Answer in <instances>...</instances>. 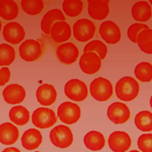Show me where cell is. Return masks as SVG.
<instances>
[{"instance_id":"obj_1","label":"cell","mask_w":152,"mask_h":152,"mask_svg":"<svg viewBox=\"0 0 152 152\" xmlns=\"http://www.w3.org/2000/svg\"><path fill=\"white\" fill-rule=\"evenodd\" d=\"M139 89V84L134 78L125 76L118 81L115 90L116 95L119 100L129 102L137 97Z\"/></svg>"},{"instance_id":"obj_2","label":"cell","mask_w":152,"mask_h":152,"mask_svg":"<svg viewBox=\"0 0 152 152\" xmlns=\"http://www.w3.org/2000/svg\"><path fill=\"white\" fill-rule=\"evenodd\" d=\"M90 92L95 100L99 102L107 101L112 96L113 86L109 80L98 77L90 83Z\"/></svg>"},{"instance_id":"obj_3","label":"cell","mask_w":152,"mask_h":152,"mask_svg":"<svg viewBox=\"0 0 152 152\" xmlns=\"http://www.w3.org/2000/svg\"><path fill=\"white\" fill-rule=\"evenodd\" d=\"M51 142L56 147L65 148L71 145L73 135L70 128L64 125H59L51 129L49 134Z\"/></svg>"},{"instance_id":"obj_4","label":"cell","mask_w":152,"mask_h":152,"mask_svg":"<svg viewBox=\"0 0 152 152\" xmlns=\"http://www.w3.org/2000/svg\"><path fill=\"white\" fill-rule=\"evenodd\" d=\"M73 34L80 42H86L92 39L96 32L94 24L87 18L78 20L73 25Z\"/></svg>"},{"instance_id":"obj_5","label":"cell","mask_w":152,"mask_h":152,"mask_svg":"<svg viewBox=\"0 0 152 152\" xmlns=\"http://www.w3.org/2000/svg\"><path fill=\"white\" fill-rule=\"evenodd\" d=\"M33 125L40 129H46L52 126L57 121L54 111L46 107H39L34 110L31 115Z\"/></svg>"},{"instance_id":"obj_6","label":"cell","mask_w":152,"mask_h":152,"mask_svg":"<svg viewBox=\"0 0 152 152\" xmlns=\"http://www.w3.org/2000/svg\"><path fill=\"white\" fill-rule=\"evenodd\" d=\"M58 117L64 124L71 125L76 123L81 116L80 106L70 102L62 103L57 110Z\"/></svg>"},{"instance_id":"obj_7","label":"cell","mask_w":152,"mask_h":152,"mask_svg":"<svg viewBox=\"0 0 152 152\" xmlns=\"http://www.w3.org/2000/svg\"><path fill=\"white\" fill-rule=\"evenodd\" d=\"M66 96L75 102H81L88 96V89L86 84L78 79H71L67 81L64 87Z\"/></svg>"},{"instance_id":"obj_8","label":"cell","mask_w":152,"mask_h":152,"mask_svg":"<svg viewBox=\"0 0 152 152\" xmlns=\"http://www.w3.org/2000/svg\"><path fill=\"white\" fill-rule=\"evenodd\" d=\"M42 49L39 42L34 39L24 41L19 47V54L21 59L26 62H33L42 55Z\"/></svg>"},{"instance_id":"obj_9","label":"cell","mask_w":152,"mask_h":152,"mask_svg":"<svg viewBox=\"0 0 152 152\" xmlns=\"http://www.w3.org/2000/svg\"><path fill=\"white\" fill-rule=\"evenodd\" d=\"M130 110L125 103L116 102L109 105L107 110L109 119L115 124H122L130 118Z\"/></svg>"},{"instance_id":"obj_10","label":"cell","mask_w":152,"mask_h":152,"mask_svg":"<svg viewBox=\"0 0 152 152\" xmlns=\"http://www.w3.org/2000/svg\"><path fill=\"white\" fill-rule=\"evenodd\" d=\"M108 145L113 152H125L131 147V139L126 132L116 131L109 135Z\"/></svg>"},{"instance_id":"obj_11","label":"cell","mask_w":152,"mask_h":152,"mask_svg":"<svg viewBox=\"0 0 152 152\" xmlns=\"http://www.w3.org/2000/svg\"><path fill=\"white\" fill-rule=\"evenodd\" d=\"M99 32L102 39L108 44H116L119 42L121 37L119 27L115 23L109 20L101 23Z\"/></svg>"},{"instance_id":"obj_12","label":"cell","mask_w":152,"mask_h":152,"mask_svg":"<svg viewBox=\"0 0 152 152\" xmlns=\"http://www.w3.org/2000/svg\"><path fill=\"white\" fill-rule=\"evenodd\" d=\"M56 55L62 64L71 65L77 61L79 55V50L74 43H64L58 46Z\"/></svg>"},{"instance_id":"obj_13","label":"cell","mask_w":152,"mask_h":152,"mask_svg":"<svg viewBox=\"0 0 152 152\" xmlns=\"http://www.w3.org/2000/svg\"><path fill=\"white\" fill-rule=\"evenodd\" d=\"M79 66L84 73L94 74L99 71L101 67V59L94 52H85L80 57Z\"/></svg>"},{"instance_id":"obj_14","label":"cell","mask_w":152,"mask_h":152,"mask_svg":"<svg viewBox=\"0 0 152 152\" xmlns=\"http://www.w3.org/2000/svg\"><path fill=\"white\" fill-rule=\"evenodd\" d=\"M25 31L20 24L10 22L3 28L2 35L5 41L12 45L20 43L25 37Z\"/></svg>"},{"instance_id":"obj_15","label":"cell","mask_w":152,"mask_h":152,"mask_svg":"<svg viewBox=\"0 0 152 152\" xmlns=\"http://www.w3.org/2000/svg\"><path fill=\"white\" fill-rule=\"evenodd\" d=\"M26 93L23 86L17 84L7 86L3 90L2 96L5 102L10 104L21 103L25 99Z\"/></svg>"},{"instance_id":"obj_16","label":"cell","mask_w":152,"mask_h":152,"mask_svg":"<svg viewBox=\"0 0 152 152\" xmlns=\"http://www.w3.org/2000/svg\"><path fill=\"white\" fill-rule=\"evenodd\" d=\"M88 13L91 18L96 20H102L106 18L109 12V1L88 0Z\"/></svg>"},{"instance_id":"obj_17","label":"cell","mask_w":152,"mask_h":152,"mask_svg":"<svg viewBox=\"0 0 152 152\" xmlns=\"http://www.w3.org/2000/svg\"><path fill=\"white\" fill-rule=\"evenodd\" d=\"M50 35L52 39L56 43H63L71 37V27L65 21H56L51 27Z\"/></svg>"},{"instance_id":"obj_18","label":"cell","mask_w":152,"mask_h":152,"mask_svg":"<svg viewBox=\"0 0 152 152\" xmlns=\"http://www.w3.org/2000/svg\"><path fill=\"white\" fill-rule=\"evenodd\" d=\"M36 96L38 102L43 106H50L56 99L57 93L55 87L49 84L40 85L36 90Z\"/></svg>"},{"instance_id":"obj_19","label":"cell","mask_w":152,"mask_h":152,"mask_svg":"<svg viewBox=\"0 0 152 152\" xmlns=\"http://www.w3.org/2000/svg\"><path fill=\"white\" fill-rule=\"evenodd\" d=\"M21 142L22 146L27 150L36 149L42 142V134L35 128H30L22 135Z\"/></svg>"},{"instance_id":"obj_20","label":"cell","mask_w":152,"mask_h":152,"mask_svg":"<svg viewBox=\"0 0 152 152\" xmlns=\"http://www.w3.org/2000/svg\"><path fill=\"white\" fill-rule=\"evenodd\" d=\"M19 137V131L17 126L10 122L0 125V142L4 145L14 144Z\"/></svg>"},{"instance_id":"obj_21","label":"cell","mask_w":152,"mask_h":152,"mask_svg":"<svg viewBox=\"0 0 152 152\" xmlns=\"http://www.w3.org/2000/svg\"><path fill=\"white\" fill-rule=\"evenodd\" d=\"M131 14L135 21L140 22L147 21L152 15L151 7L147 1H138L132 7Z\"/></svg>"},{"instance_id":"obj_22","label":"cell","mask_w":152,"mask_h":152,"mask_svg":"<svg viewBox=\"0 0 152 152\" xmlns=\"http://www.w3.org/2000/svg\"><path fill=\"white\" fill-rule=\"evenodd\" d=\"M65 17L59 9H52L48 11L43 17L40 27L42 30L46 34H50V30L53 23L56 21H65Z\"/></svg>"},{"instance_id":"obj_23","label":"cell","mask_w":152,"mask_h":152,"mask_svg":"<svg viewBox=\"0 0 152 152\" xmlns=\"http://www.w3.org/2000/svg\"><path fill=\"white\" fill-rule=\"evenodd\" d=\"M85 146L92 151H99L105 145V139L103 135L96 131H91L87 132L84 137Z\"/></svg>"},{"instance_id":"obj_24","label":"cell","mask_w":152,"mask_h":152,"mask_svg":"<svg viewBox=\"0 0 152 152\" xmlns=\"http://www.w3.org/2000/svg\"><path fill=\"white\" fill-rule=\"evenodd\" d=\"M10 120L17 125H26L30 119V113L27 109L23 106L12 107L9 112Z\"/></svg>"},{"instance_id":"obj_25","label":"cell","mask_w":152,"mask_h":152,"mask_svg":"<svg viewBox=\"0 0 152 152\" xmlns=\"http://www.w3.org/2000/svg\"><path fill=\"white\" fill-rule=\"evenodd\" d=\"M18 14V7L13 0H0V16L4 20L15 19Z\"/></svg>"},{"instance_id":"obj_26","label":"cell","mask_w":152,"mask_h":152,"mask_svg":"<svg viewBox=\"0 0 152 152\" xmlns=\"http://www.w3.org/2000/svg\"><path fill=\"white\" fill-rule=\"evenodd\" d=\"M134 123L137 128L141 131H152V113L148 110L140 111L135 115Z\"/></svg>"},{"instance_id":"obj_27","label":"cell","mask_w":152,"mask_h":152,"mask_svg":"<svg viewBox=\"0 0 152 152\" xmlns=\"http://www.w3.org/2000/svg\"><path fill=\"white\" fill-rule=\"evenodd\" d=\"M137 43L142 52L147 54H152V29L141 31L138 35Z\"/></svg>"},{"instance_id":"obj_28","label":"cell","mask_w":152,"mask_h":152,"mask_svg":"<svg viewBox=\"0 0 152 152\" xmlns=\"http://www.w3.org/2000/svg\"><path fill=\"white\" fill-rule=\"evenodd\" d=\"M134 74L139 81L150 82L152 80V65L147 62L139 63L135 68Z\"/></svg>"},{"instance_id":"obj_29","label":"cell","mask_w":152,"mask_h":152,"mask_svg":"<svg viewBox=\"0 0 152 152\" xmlns=\"http://www.w3.org/2000/svg\"><path fill=\"white\" fill-rule=\"evenodd\" d=\"M83 3L81 0H65L62 2V9L65 14L70 17H75L81 12Z\"/></svg>"},{"instance_id":"obj_30","label":"cell","mask_w":152,"mask_h":152,"mask_svg":"<svg viewBox=\"0 0 152 152\" xmlns=\"http://www.w3.org/2000/svg\"><path fill=\"white\" fill-rule=\"evenodd\" d=\"M15 52L11 46L6 44H0V66H8L14 61Z\"/></svg>"},{"instance_id":"obj_31","label":"cell","mask_w":152,"mask_h":152,"mask_svg":"<svg viewBox=\"0 0 152 152\" xmlns=\"http://www.w3.org/2000/svg\"><path fill=\"white\" fill-rule=\"evenodd\" d=\"M21 7L26 14L34 15L42 11L44 8V3L42 0H22Z\"/></svg>"},{"instance_id":"obj_32","label":"cell","mask_w":152,"mask_h":152,"mask_svg":"<svg viewBox=\"0 0 152 152\" xmlns=\"http://www.w3.org/2000/svg\"><path fill=\"white\" fill-rule=\"evenodd\" d=\"M84 53L92 52L97 53L100 59H104L107 52L106 45L99 40H94L88 43L84 48Z\"/></svg>"},{"instance_id":"obj_33","label":"cell","mask_w":152,"mask_h":152,"mask_svg":"<svg viewBox=\"0 0 152 152\" xmlns=\"http://www.w3.org/2000/svg\"><path fill=\"white\" fill-rule=\"evenodd\" d=\"M147 25L142 23H134L131 25L127 30V36L133 43H137V37L138 34L142 30L148 29Z\"/></svg>"},{"instance_id":"obj_34","label":"cell","mask_w":152,"mask_h":152,"mask_svg":"<svg viewBox=\"0 0 152 152\" xmlns=\"http://www.w3.org/2000/svg\"><path fill=\"white\" fill-rule=\"evenodd\" d=\"M138 148L142 152H152V134H143L137 140Z\"/></svg>"},{"instance_id":"obj_35","label":"cell","mask_w":152,"mask_h":152,"mask_svg":"<svg viewBox=\"0 0 152 152\" xmlns=\"http://www.w3.org/2000/svg\"><path fill=\"white\" fill-rule=\"evenodd\" d=\"M10 78V71L8 67H2L0 69V86L6 84Z\"/></svg>"},{"instance_id":"obj_36","label":"cell","mask_w":152,"mask_h":152,"mask_svg":"<svg viewBox=\"0 0 152 152\" xmlns=\"http://www.w3.org/2000/svg\"><path fill=\"white\" fill-rule=\"evenodd\" d=\"M2 152H21L19 149L17 148L16 147H10L5 148Z\"/></svg>"},{"instance_id":"obj_37","label":"cell","mask_w":152,"mask_h":152,"mask_svg":"<svg viewBox=\"0 0 152 152\" xmlns=\"http://www.w3.org/2000/svg\"><path fill=\"white\" fill-rule=\"evenodd\" d=\"M150 106H151V109H152V95H151V97H150Z\"/></svg>"},{"instance_id":"obj_38","label":"cell","mask_w":152,"mask_h":152,"mask_svg":"<svg viewBox=\"0 0 152 152\" xmlns=\"http://www.w3.org/2000/svg\"><path fill=\"white\" fill-rule=\"evenodd\" d=\"M129 152H140V151H138V150H133L129 151Z\"/></svg>"},{"instance_id":"obj_39","label":"cell","mask_w":152,"mask_h":152,"mask_svg":"<svg viewBox=\"0 0 152 152\" xmlns=\"http://www.w3.org/2000/svg\"><path fill=\"white\" fill-rule=\"evenodd\" d=\"M1 28H2V23H1V21L0 20V31L1 30Z\"/></svg>"},{"instance_id":"obj_40","label":"cell","mask_w":152,"mask_h":152,"mask_svg":"<svg viewBox=\"0 0 152 152\" xmlns=\"http://www.w3.org/2000/svg\"><path fill=\"white\" fill-rule=\"evenodd\" d=\"M34 152H40V151H34Z\"/></svg>"}]
</instances>
